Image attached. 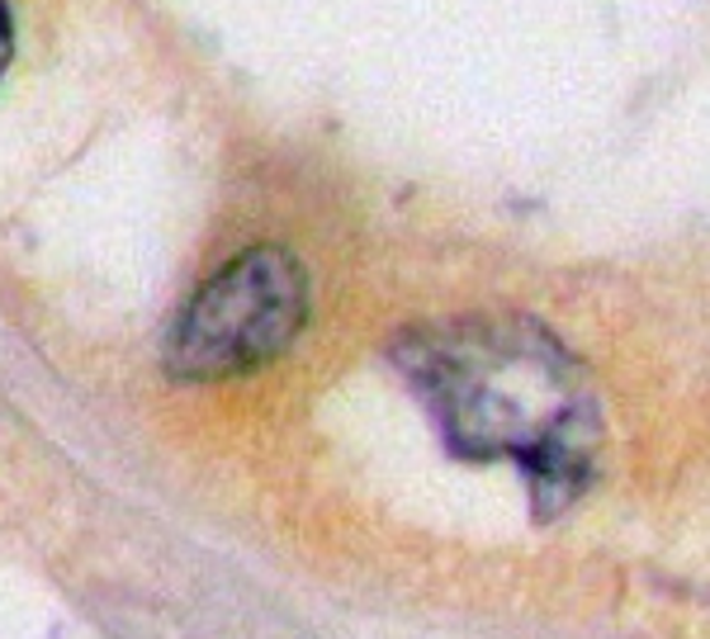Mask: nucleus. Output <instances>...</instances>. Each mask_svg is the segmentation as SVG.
<instances>
[{
  "instance_id": "nucleus-1",
  "label": "nucleus",
  "mask_w": 710,
  "mask_h": 639,
  "mask_svg": "<svg viewBox=\"0 0 710 639\" xmlns=\"http://www.w3.org/2000/svg\"><path fill=\"white\" fill-rule=\"evenodd\" d=\"M450 455L512 459L535 521L582 498L602 451V403L582 360L526 313H465L403 332L389 350Z\"/></svg>"
},
{
  "instance_id": "nucleus-2",
  "label": "nucleus",
  "mask_w": 710,
  "mask_h": 639,
  "mask_svg": "<svg viewBox=\"0 0 710 639\" xmlns=\"http://www.w3.org/2000/svg\"><path fill=\"white\" fill-rule=\"evenodd\" d=\"M308 323V270L284 247H251L185 303L171 327L176 379H232L271 365Z\"/></svg>"
},
{
  "instance_id": "nucleus-3",
  "label": "nucleus",
  "mask_w": 710,
  "mask_h": 639,
  "mask_svg": "<svg viewBox=\"0 0 710 639\" xmlns=\"http://www.w3.org/2000/svg\"><path fill=\"white\" fill-rule=\"evenodd\" d=\"M10 53H14V29H10V6L0 0V76L10 67Z\"/></svg>"
}]
</instances>
